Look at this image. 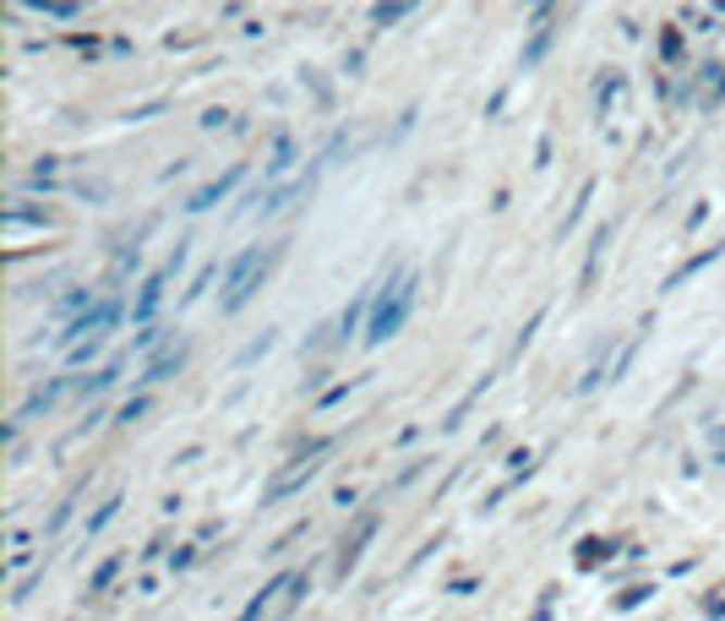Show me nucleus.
Returning <instances> with one entry per match:
<instances>
[{"instance_id":"obj_6","label":"nucleus","mask_w":725,"mask_h":621,"mask_svg":"<svg viewBox=\"0 0 725 621\" xmlns=\"http://www.w3.org/2000/svg\"><path fill=\"white\" fill-rule=\"evenodd\" d=\"M372 534H377V512H360L354 534H349V540H343V550H338V578H349V572H354V561H360V556H366Z\"/></svg>"},{"instance_id":"obj_17","label":"nucleus","mask_w":725,"mask_h":621,"mask_svg":"<svg viewBox=\"0 0 725 621\" xmlns=\"http://www.w3.org/2000/svg\"><path fill=\"white\" fill-rule=\"evenodd\" d=\"M121 561H126V556H110V561H104V567L88 578V594H104V588H110V578L121 572Z\"/></svg>"},{"instance_id":"obj_22","label":"nucleus","mask_w":725,"mask_h":621,"mask_svg":"<svg viewBox=\"0 0 725 621\" xmlns=\"http://www.w3.org/2000/svg\"><path fill=\"white\" fill-rule=\"evenodd\" d=\"M709 453L714 464H725V426H709Z\"/></svg>"},{"instance_id":"obj_23","label":"nucleus","mask_w":725,"mask_h":621,"mask_svg":"<svg viewBox=\"0 0 725 621\" xmlns=\"http://www.w3.org/2000/svg\"><path fill=\"white\" fill-rule=\"evenodd\" d=\"M191 561H197V550H191V545H180V550H175V556H170V572H186V567H191Z\"/></svg>"},{"instance_id":"obj_1","label":"nucleus","mask_w":725,"mask_h":621,"mask_svg":"<svg viewBox=\"0 0 725 621\" xmlns=\"http://www.w3.org/2000/svg\"><path fill=\"white\" fill-rule=\"evenodd\" d=\"M410 305H415V273H393L388 283H383V294H377V305H372V328H366V344H388L404 322H410Z\"/></svg>"},{"instance_id":"obj_16","label":"nucleus","mask_w":725,"mask_h":621,"mask_svg":"<svg viewBox=\"0 0 725 621\" xmlns=\"http://www.w3.org/2000/svg\"><path fill=\"white\" fill-rule=\"evenodd\" d=\"M77 496H83V485H72V491H66V502H61V507L50 512V523H45V534H61V529H66V518H72V507H77Z\"/></svg>"},{"instance_id":"obj_8","label":"nucleus","mask_w":725,"mask_h":621,"mask_svg":"<svg viewBox=\"0 0 725 621\" xmlns=\"http://www.w3.org/2000/svg\"><path fill=\"white\" fill-rule=\"evenodd\" d=\"M240 175H246V164L224 169V175H218V180H208V186H202V191H197V197H191L186 207H191V213H208V207H218V202H224V197H229V191L240 186Z\"/></svg>"},{"instance_id":"obj_11","label":"nucleus","mask_w":725,"mask_h":621,"mask_svg":"<svg viewBox=\"0 0 725 621\" xmlns=\"http://www.w3.org/2000/svg\"><path fill=\"white\" fill-rule=\"evenodd\" d=\"M366 305H377V289H366V294H354V300H349V310L338 317V339H349V333L360 328V317H366Z\"/></svg>"},{"instance_id":"obj_4","label":"nucleus","mask_w":725,"mask_h":621,"mask_svg":"<svg viewBox=\"0 0 725 621\" xmlns=\"http://www.w3.org/2000/svg\"><path fill=\"white\" fill-rule=\"evenodd\" d=\"M115 322H121V300H115V294H99V305L61 333V344H66V350H77V344H104V333H110Z\"/></svg>"},{"instance_id":"obj_9","label":"nucleus","mask_w":725,"mask_h":621,"mask_svg":"<svg viewBox=\"0 0 725 621\" xmlns=\"http://www.w3.org/2000/svg\"><path fill=\"white\" fill-rule=\"evenodd\" d=\"M180 366H186V344H164V350L142 366V382H148V388H153V382H170Z\"/></svg>"},{"instance_id":"obj_18","label":"nucleus","mask_w":725,"mask_h":621,"mask_svg":"<svg viewBox=\"0 0 725 621\" xmlns=\"http://www.w3.org/2000/svg\"><path fill=\"white\" fill-rule=\"evenodd\" d=\"M404 17H410L404 0H393V7H372V23H383V28H388V23H404Z\"/></svg>"},{"instance_id":"obj_20","label":"nucleus","mask_w":725,"mask_h":621,"mask_svg":"<svg viewBox=\"0 0 725 621\" xmlns=\"http://www.w3.org/2000/svg\"><path fill=\"white\" fill-rule=\"evenodd\" d=\"M115 512H121V496H110V502H104V507H99V512L88 518V534H99V529H104V523H110Z\"/></svg>"},{"instance_id":"obj_13","label":"nucleus","mask_w":725,"mask_h":621,"mask_svg":"<svg viewBox=\"0 0 725 621\" xmlns=\"http://www.w3.org/2000/svg\"><path fill=\"white\" fill-rule=\"evenodd\" d=\"M115 377H121V360H110V366H99L93 377H83V382H77V393H83V398H93V393L115 388Z\"/></svg>"},{"instance_id":"obj_5","label":"nucleus","mask_w":725,"mask_h":621,"mask_svg":"<svg viewBox=\"0 0 725 621\" xmlns=\"http://www.w3.org/2000/svg\"><path fill=\"white\" fill-rule=\"evenodd\" d=\"M180 262H186V245H175L170 267H159V273H148V278H142V289H137V300H132V322L153 328V310L164 305V289H170V278H175V267H180Z\"/></svg>"},{"instance_id":"obj_3","label":"nucleus","mask_w":725,"mask_h":621,"mask_svg":"<svg viewBox=\"0 0 725 621\" xmlns=\"http://www.w3.org/2000/svg\"><path fill=\"white\" fill-rule=\"evenodd\" d=\"M333 453V442H311L300 458H289V469H278L273 480H267V502H284V496H295L305 480H316L322 474V458Z\"/></svg>"},{"instance_id":"obj_14","label":"nucleus","mask_w":725,"mask_h":621,"mask_svg":"<svg viewBox=\"0 0 725 621\" xmlns=\"http://www.w3.org/2000/svg\"><path fill=\"white\" fill-rule=\"evenodd\" d=\"M289 164H295V137H278L273 142V159H267V180H278Z\"/></svg>"},{"instance_id":"obj_19","label":"nucleus","mask_w":725,"mask_h":621,"mask_svg":"<svg viewBox=\"0 0 725 621\" xmlns=\"http://www.w3.org/2000/svg\"><path fill=\"white\" fill-rule=\"evenodd\" d=\"M213 273H218V262H213V267H202V273H197V278H191V289H186V294H180V305H191V300H197V294H202V289H208V283H213Z\"/></svg>"},{"instance_id":"obj_21","label":"nucleus","mask_w":725,"mask_h":621,"mask_svg":"<svg viewBox=\"0 0 725 621\" xmlns=\"http://www.w3.org/2000/svg\"><path fill=\"white\" fill-rule=\"evenodd\" d=\"M148 409H153V398H148V393H142V398H132V404L121 409V426H132V420H142Z\"/></svg>"},{"instance_id":"obj_12","label":"nucleus","mask_w":725,"mask_h":621,"mask_svg":"<svg viewBox=\"0 0 725 621\" xmlns=\"http://www.w3.org/2000/svg\"><path fill=\"white\" fill-rule=\"evenodd\" d=\"M698 88H703V104H720V93H725V66H698Z\"/></svg>"},{"instance_id":"obj_7","label":"nucleus","mask_w":725,"mask_h":621,"mask_svg":"<svg viewBox=\"0 0 725 621\" xmlns=\"http://www.w3.org/2000/svg\"><path fill=\"white\" fill-rule=\"evenodd\" d=\"M61 393H66V382H61V377H55V382H45V388H34V393L23 398V409H17V420H12V426L23 431L28 420H39V415H50V409L61 404Z\"/></svg>"},{"instance_id":"obj_2","label":"nucleus","mask_w":725,"mask_h":621,"mask_svg":"<svg viewBox=\"0 0 725 621\" xmlns=\"http://www.w3.org/2000/svg\"><path fill=\"white\" fill-rule=\"evenodd\" d=\"M262 278H267V256H262V245H246V251L224 267V310H240V305L262 289Z\"/></svg>"},{"instance_id":"obj_15","label":"nucleus","mask_w":725,"mask_h":621,"mask_svg":"<svg viewBox=\"0 0 725 621\" xmlns=\"http://www.w3.org/2000/svg\"><path fill=\"white\" fill-rule=\"evenodd\" d=\"M605 245H611V224H600V229H595V245H589V262H584V283H595V273H600V256H605Z\"/></svg>"},{"instance_id":"obj_10","label":"nucleus","mask_w":725,"mask_h":621,"mask_svg":"<svg viewBox=\"0 0 725 621\" xmlns=\"http://www.w3.org/2000/svg\"><path fill=\"white\" fill-rule=\"evenodd\" d=\"M28 12H34V17H50V23H77V17H83L77 0H34Z\"/></svg>"}]
</instances>
